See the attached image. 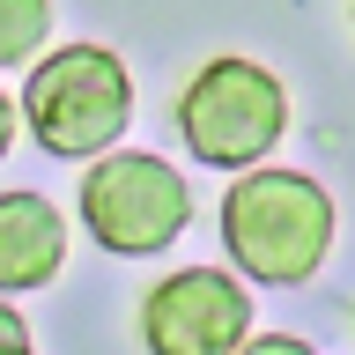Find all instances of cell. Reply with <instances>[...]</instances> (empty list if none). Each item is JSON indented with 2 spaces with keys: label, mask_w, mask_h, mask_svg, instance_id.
<instances>
[{
  "label": "cell",
  "mask_w": 355,
  "mask_h": 355,
  "mask_svg": "<svg viewBox=\"0 0 355 355\" xmlns=\"http://www.w3.org/2000/svg\"><path fill=\"white\" fill-rule=\"evenodd\" d=\"M333 193L318 178L288 171V163H252L230 178L222 193V252L244 282L266 288H304L333 252Z\"/></svg>",
  "instance_id": "obj_1"
},
{
  "label": "cell",
  "mask_w": 355,
  "mask_h": 355,
  "mask_svg": "<svg viewBox=\"0 0 355 355\" xmlns=\"http://www.w3.org/2000/svg\"><path fill=\"white\" fill-rule=\"evenodd\" d=\"M15 126H22V96L0 89V163H8V148H15Z\"/></svg>",
  "instance_id": "obj_10"
},
{
  "label": "cell",
  "mask_w": 355,
  "mask_h": 355,
  "mask_svg": "<svg viewBox=\"0 0 355 355\" xmlns=\"http://www.w3.org/2000/svg\"><path fill=\"white\" fill-rule=\"evenodd\" d=\"M44 44H52V0H0V74L37 67Z\"/></svg>",
  "instance_id": "obj_7"
},
{
  "label": "cell",
  "mask_w": 355,
  "mask_h": 355,
  "mask_svg": "<svg viewBox=\"0 0 355 355\" xmlns=\"http://www.w3.org/2000/svg\"><path fill=\"white\" fill-rule=\"evenodd\" d=\"M252 340V282L230 266H178L141 296L148 355H237Z\"/></svg>",
  "instance_id": "obj_5"
},
{
  "label": "cell",
  "mask_w": 355,
  "mask_h": 355,
  "mask_svg": "<svg viewBox=\"0 0 355 355\" xmlns=\"http://www.w3.org/2000/svg\"><path fill=\"white\" fill-rule=\"evenodd\" d=\"M348 22H355V0H348Z\"/></svg>",
  "instance_id": "obj_11"
},
{
  "label": "cell",
  "mask_w": 355,
  "mask_h": 355,
  "mask_svg": "<svg viewBox=\"0 0 355 355\" xmlns=\"http://www.w3.org/2000/svg\"><path fill=\"white\" fill-rule=\"evenodd\" d=\"M0 355H37V348H30V326H22V311H15V304H0Z\"/></svg>",
  "instance_id": "obj_9"
},
{
  "label": "cell",
  "mask_w": 355,
  "mask_h": 355,
  "mask_svg": "<svg viewBox=\"0 0 355 355\" xmlns=\"http://www.w3.org/2000/svg\"><path fill=\"white\" fill-rule=\"evenodd\" d=\"M82 207L89 237L119 252V259H155V252H171L185 237V222H193V185L185 171H171L163 155L148 148H104L96 163L82 171Z\"/></svg>",
  "instance_id": "obj_4"
},
{
  "label": "cell",
  "mask_w": 355,
  "mask_h": 355,
  "mask_svg": "<svg viewBox=\"0 0 355 355\" xmlns=\"http://www.w3.org/2000/svg\"><path fill=\"white\" fill-rule=\"evenodd\" d=\"M237 355H318L311 340H296V333H252Z\"/></svg>",
  "instance_id": "obj_8"
},
{
  "label": "cell",
  "mask_w": 355,
  "mask_h": 355,
  "mask_svg": "<svg viewBox=\"0 0 355 355\" xmlns=\"http://www.w3.org/2000/svg\"><path fill=\"white\" fill-rule=\"evenodd\" d=\"M67 266V215L44 193H0V296L44 288Z\"/></svg>",
  "instance_id": "obj_6"
},
{
  "label": "cell",
  "mask_w": 355,
  "mask_h": 355,
  "mask_svg": "<svg viewBox=\"0 0 355 355\" xmlns=\"http://www.w3.org/2000/svg\"><path fill=\"white\" fill-rule=\"evenodd\" d=\"M22 126L44 155L82 163L133 126V74L111 44H52L22 82Z\"/></svg>",
  "instance_id": "obj_2"
},
{
  "label": "cell",
  "mask_w": 355,
  "mask_h": 355,
  "mask_svg": "<svg viewBox=\"0 0 355 355\" xmlns=\"http://www.w3.org/2000/svg\"><path fill=\"white\" fill-rule=\"evenodd\" d=\"M282 133H288V89H282L274 67L244 60V52H215L185 82V96H178V141H185V155L222 171V178L266 163L282 148Z\"/></svg>",
  "instance_id": "obj_3"
}]
</instances>
